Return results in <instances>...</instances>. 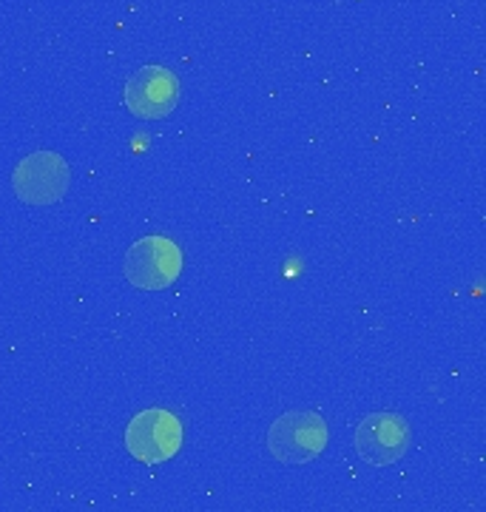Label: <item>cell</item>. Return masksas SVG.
<instances>
[{
    "label": "cell",
    "mask_w": 486,
    "mask_h": 512,
    "mask_svg": "<svg viewBox=\"0 0 486 512\" xmlns=\"http://www.w3.org/2000/svg\"><path fill=\"white\" fill-rule=\"evenodd\" d=\"M182 274V251L168 237L137 239L126 254V279L140 291H162Z\"/></svg>",
    "instance_id": "1"
},
{
    "label": "cell",
    "mask_w": 486,
    "mask_h": 512,
    "mask_svg": "<svg viewBox=\"0 0 486 512\" xmlns=\"http://www.w3.org/2000/svg\"><path fill=\"white\" fill-rule=\"evenodd\" d=\"M327 421L319 413H288L273 421L268 433V450L285 464H305L322 456L327 447Z\"/></svg>",
    "instance_id": "2"
},
{
    "label": "cell",
    "mask_w": 486,
    "mask_h": 512,
    "mask_svg": "<svg viewBox=\"0 0 486 512\" xmlns=\"http://www.w3.org/2000/svg\"><path fill=\"white\" fill-rule=\"evenodd\" d=\"M126 447L131 456L143 464H160L168 461L180 453L182 447V421L160 410V407H151L137 413L134 419L128 421L126 430Z\"/></svg>",
    "instance_id": "3"
},
{
    "label": "cell",
    "mask_w": 486,
    "mask_h": 512,
    "mask_svg": "<svg viewBox=\"0 0 486 512\" xmlns=\"http://www.w3.org/2000/svg\"><path fill=\"white\" fill-rule=\"evenodd\" d=\"M69 183H72L69 165L60 154H52V151H40V154L26 157L15 168V177H12L15 194L26 205H54L57 200H63V194L69 191Z\"/></svg>",
    "instance_id": "4"
},
{
    "label": "cell",
    "mask_w": 486,
    "mask_h": 512,
    "mask_svg": "<svg viewBox=\"0 0 486 512\" xmlns=\"http://www.w3.org/2000/svg\"><path fill=\"white\" fill-rule=\"evenodd\" d=\"M180 80L162 66H145L126 83V106L140 120H160L177 109Z\"/></svg>",
    "instance_id": "5"
},
{
    "label": "cell",
    "mask_w": 486,
    "mask_h": 512,
    "mask_svg": "<svg viewBox=\"0 0 486 512\" xmlns=\"http://www.w3.org/2000/svg\"><path fill=\"white\" fill-rule=\"evenodd\" d=\"M410 424L396 413H376L361 421L356 430V450L367 464L387 467L407 453Z\"/></svg>",
    "instance_id": "6"
}]
</instances>
